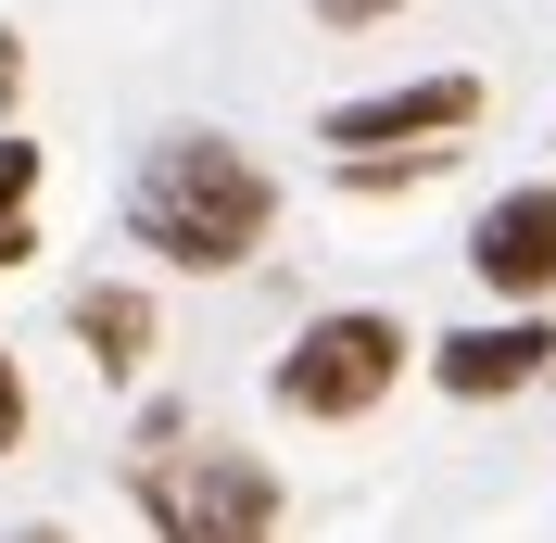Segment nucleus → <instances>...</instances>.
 <instances>
[{
	"mask_svg": "<svg viewBox=\"0 0 556 543\" xmlns=\"http://www.w3.org/2000/svg\"><path fill=\"white\" fill-rule=\"evenodd\" d=\"M13 89H26V38L0 26V114H13Z\"/></svg>",
	"mask_w": 556,
	"mask_h": 543,
	"instance_id": "9d476101",
	"label": "nucleus"
},
{
	"mask_svg": "<svg viewBox=\"0 0 556 543\" xmlns=\"http://www.w3.org/2000/svg\"><path fill=\"white\" fill-rule=\"evenodd\" d=\"M26 215H38V139H13V127H0V278L38 253V228H26Z\"/></svg>",
	"mask_w": 556,
	"mask_h": 543,
	"instance_id": "6e6552de",
	"label": "nucleus"
},
{
	"mask_svg": "<svg viewBox=\"0 0 556 543\" xmlns=\"http://www.w3.org/2000/svg\"><path fill=\"white\" fill-rule=\"evenodd\" d=\"M392 379H405V316L329 304V316H304V329L278 341L266 405L304 417V430H342V417H380V405H392Z\"/></svg>",
	"mask_w": 556,
	"mask_h": 543,
	"instance_id": "7ed1b4c3",
	"label": "nucleus"
},
{
	"mask_svg": "<svg viewBox=\"0 0 556 543\" xmlns=\"http://www.w3.org/2000/svg\"><path fill=\"white\" fill-rule=\"evenodd\" d=\"M0 543H76V531H64V518H26V531H0Z\"/></svg>",
	"mask_w": 556,
	"mask_h": 543,
	"instance_id": "f8f14e48",
	"label": "nucleus"
},
{
	"mask_svg": "<svg viewBox=\"0 0 556 543\" xmlns=\"http://www.w3.org/2000/svg\"><path fill=\"white\" fill-rule=\"evenodd\" d=\"M64 329H76V354H89V367H102L114 392H127V379L152 367V341H165V316H152V291H127V278H89V291L64 304Z\"/></svg>",
	"mask_w": 556,
	"mask_h": 543,
	"instance_id": "0eeeda50",
	"label": "nucleus"
},
{
	"mask_svg": "<svg viewBox=\"0 0 556 543\" xmlns=\"http://www.w3.org/2000/svg\"><path fill=\"white\" fill-rule=\"evenodd\" d=\"M266 228H278V177L253 165L241 139H215V127H165L139 152V177H127V240L152 266H177V278L253 266Z\"/></svg>",
	"mask_w": 556,
	"mask_h": 543,
	"instance_id": "f257e3e1",
	"label": "nucleus"
},
{
	"mask_svg": "<svg viewBox=\"0 0 556 543\" xmlns=\"http://www.w3.org/2000/svg\"><path fill=\"white\" fill-rule=\"evenodd\" d=\"M0 455H26V367L0 354Z\"/></svg>",
	"mask_w": 556,
	"mask_h": 543,
	"instance_id": "1a4fd4ad",
	"label": "nucleus"
},
{
	"mask_svg": "<svg viewBox=\"0 0 556 543\" xmlns=\"http://www.w3.org/2000/svg\"><path fill=\"white\" fill-rule=\"evenodd\" d=\"M481 127V76L443 64V76H405V89H367V102H329L316 114V139L342 152V165H367V152H430V139H468Z\"/></svg>",
	"mask_w": 556,
	"mask_h": 543,
	"instance_id": "20e7f679",
	"label": "nucleus"
},
{
	"mask_svg": "<svg viewBox=\"0 0 556 543\" xmlns=\"http://www.w3.org/2000/svg\"><path fill=\"white\" fill-rule=\"evenodd\" d=\"M316 13H329V26H380L392 0H316Z\"/></svg>",
	"mask_w": 556,
	"mask_h": 543,
	"instance_id": "9b49d317",
	"label": "nucleus"
},
{
	"mask_svg": "<svg viewBox=\"0 0 556 543\" xmlns=\"http://www.w3.org/2000/svg\"><path fill=\"white\" fill-rule=\"evenodd\" d=\"M544 392H556V379H544Z\"/></svg>",
	"mask_w": 556,
	"mask_h": 543,
	"instance_id": "ddd939ff",
	"label": "nucleus"
},
{
	"mask_svg": "<svg viewBox=\"0 0 556 543\" xmlns=\"http://www.w3.org/2000/svg\"><path fill=\"white\" fill-rule=\"evenodd\" d=\"M127 506L152 518V543H278V468L241 442H203L165 405L127 455Z\"/></svg>",
	"mask_w": 556,
	"mask_h": 543,
	"instance_id": "f03ea898",
	"label": "nucleus"
},
{
	"mask_svg": "<svg viewBox=\"0 0 556 543\" xmlns=\"http://www.w3.org/2000/svg\"><path fill=\"white\" fill-rule=\"evenodd\" d=\"M468 266H481L493 304H544V291H556V177H531V190H506V203H481Z\"/></svg>",
	"mask_w": 556,
	"mask_h": 543,
	"instance_id": "423d86ee",
	"label": "nucleus"
},
{
	"mask_svg": "<svg viewBox=\"0 0 556 543\" xmlns=\"http://www.w3.org/2000/svg\"><path fill=\"white\" fill-rule=\"evenodd\" d=\"M544 379H556L544 304H506V316H481V329L430 341V392H455V405H506V392H544Z\"/></svg>",
	"mask_w": 556,
	"mask_h": 543,
	"instance_id": "39448f33",
	"label": "nucleus"
}]
</instances>
